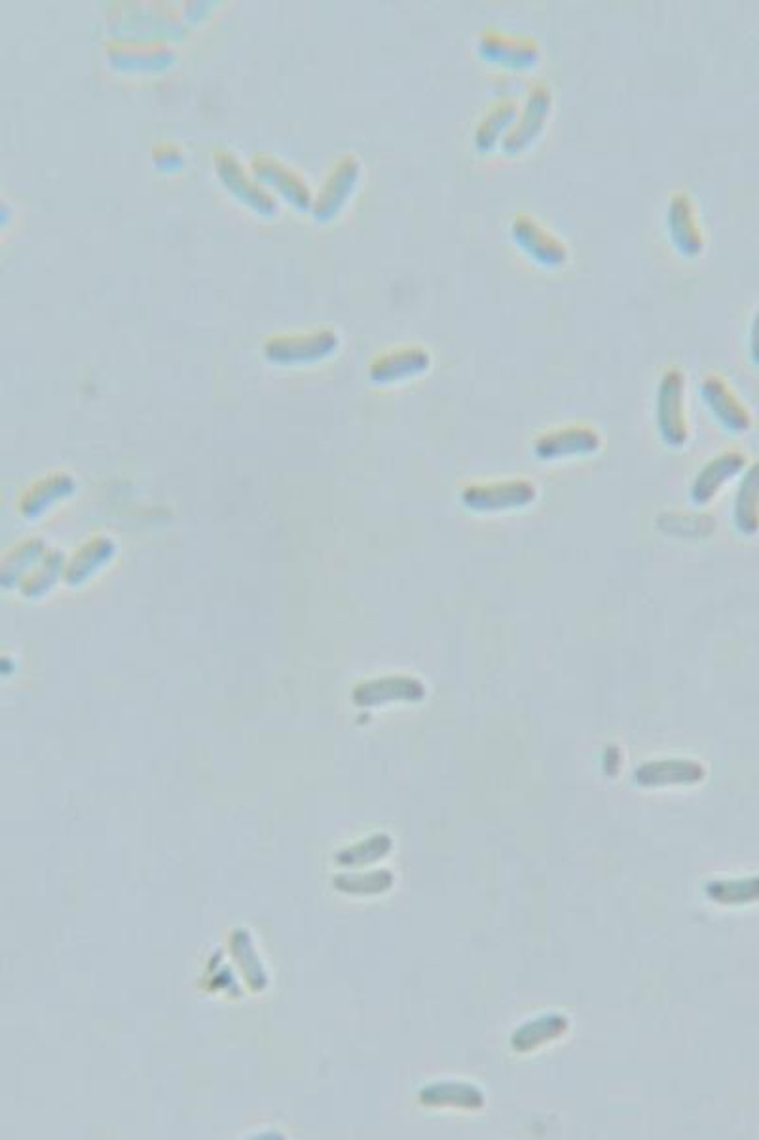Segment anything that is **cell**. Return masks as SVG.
<instances>
[{
    "label": "cell",
    "instance_id": "cell-19",
    "mask_svg": "<svg viewBox=\"0 0 759 1140\" xmlns=\"http://www.w3.org/2000/svg\"><path fill=\"white\" fill-rule=\"evenodd\" d=\"M391 846H393V840L388 835L380 832V835L362 840L359 845L343 850L338 853V863L349 867L369 865L378 859L386 858L391 852Z\"/></svg>",
    "mask_w": 759,
    "mask_h": 1140
},
{
    "label": "cell",
    "instance_id": "cell-13",
    "mask_svg": "<svg viewBox=\"0 0 759 1140\" xmlns=\"http://www.w3.org/2000/svg\"><path fill=\"white\" fill-rule=\"evenodd\" d=\"M568 1017L562 1015V1013H547V1015L532 1019L517 1029L511 1037V1045L517 1053L534 1052L541 1045L561 1037L564 1032L568 1031Z\"/></svg>",
    "mask_w": 759,
    "mask_h": 1140
},
{
    "label": "cell",
    "instance_id": "cell-4",
    "mask_svg": "<svg viewBox=\"0 0 759 1140\" xmlns=\"http://www.w3.org/2000/svg\"><path fill=\"white\" fill-rule=\"evenodd\" d=\"M538 496V488L527 480L471 485L462 493L466 508L477 514H496L507 509L527 508Z\"/></svg>",
    "mask_w": 759,
    "mask_h": 1140
},
{
    "label": "cell",
    "instance_id": "cell-14",
    "mask_svg": "<svg viewBox=\"0 0 759 1140\" xmlns=\"http://www.w3.org/2000/svg\"><path fill=\"white\" fill-rule=\"evenodd\" d=\"M519 115V107L511 99H501L494 105L492 109L486 112L475 130V147L480 152H492L496 144L503 143L507 133L513 128L514 120Z\"/></svg>",
    "mask_w": 759,
    "mask_h": 1140
},
{
    "label": "cell",
    "instance_id": "cell-7",
    "mask_svg": "<svg viewBox=\"0 0 759 1140\" xmlns=\"http://www.w3.org/2000/svg\"><path fill=\"white\" fill-rule=\"evenodd\" d=\"M603 445L600 433L595 428L568 427L543 433L534 443V453L541 461H556L566 456L593 454Z\"/></svg>",
    "mask_w": 759,
    "mask_h": 1140
},
{
    "label": "cell",
    "instance_id": "cell-11",
    "mask_svg": "<svg viewBox=\"0 0 759 1140\" xmlns=\"http://www.w3.org/2000/svg\"><path fill=\"white\" fill-rule=\"evenodd\" d=\"M425 698L422 680L409 675H391L386 679L370 680L357 690L359 706H382L390 701H420Z\"/></svg>",
    "mask_w": 759,
    "mask_h": 1140
},
{
    "label": "cell",
    "instance_id": "cell-21",
    "mask_svg": "<svg viewBox=\"0 0 759 1140\" xmlns=\"http://www.w3.org/2000/svg\"><path fill=\"white\" fill-rule=\"evenodd\" d=\"M750 356H752L753 364L759 365V309L753 316L752 330H750Z\"/></svg>",
    "mask_w": 759,
    "mask_h": 1140
},
{
    "label": "cell",
    "instance_id": "cell-15",
    "mask_svg": "<svg viewBox=\"0 0 759 1140\" xmlns=\"http://www.w3.org/2000/svg\"><path fill=\"white\" fill-rule=\"evenodd\" d=\"M733 517L737 529L745 536H756L759 533V461L748 467L739 491L735 496V508Z\"/></svg>",
    "mask_w": 759,
    "mask_h": 1140
},
{
    "label": "cell",
    "instance_id": "cell-3",
    "mask_svg": "<svg viewBox=\"0 0 759 1140\" xmlns=\"http://www.w3.org/2000/svg\"><path fill=\"white\" fill-rule=\"evenodd\" d=\"M511 236L522 254L541 267L561 268L568 262V246L532 215H517L511 223Z\"/></svg>",
    "mask_w": 759,
    "mask_h": 1140
},
{
    "label": "cell",
    "instance_id": "cell-18",
    "mask_svg": "<svg viewBox=\"0 0 759 1140\" xmlns=\"http://www.w3.org/2000/svg\"><path fill=\"white\" fill-rule=\"evenodd\" d=\"M393 874L390 871H372V873L343 874L335 880L338 892L351 895H377L388 892L393 886Z\"/></svg>",
    "mask_w": 759,
    "mask_h": 1140
},
{
    "label": "cell",
    "instance_id": "cell-8",
    "mask_svg": "<svg viewBox=\"0 0 759 1140\" xmlns=\"http://www.w3.org/2000/svg\"><path fill=\"white\" fill-rule=\"evenodd\" d=\"M701 396L711 407L712 415L724 424L727 430L735 433H745L752 428V417L740 399L735 396L731 388L727 386L724 378L716 375L708 377L701 383Z\"/></svg>",
    "mask_w": 759,
    "mask_h": 1140
},
{
    "label": "cell",
    "instance_id": "cell-5",
    "mask_svg": "<svg viewBox=\"0 0 759 1140\" xmlns=\"http://www.w3.org/2000/svg\"><path fill=\"white\" fill-rule=\"evenodd\" d=\"M479 54L486 62L513 71H528L540 63V44L530 36H514L501 31H485L479 36Z\"/></svg>",
    "mask_w": 759,
    "mask_h": 1140
},
{
    "label": "cell",
    "instance_id": "cell-16",
    "mask_svg": "<svg viewBox=\"0 0 759 1140\" xmlns=\"http://www.w3.org/2000/svg\"><path fill=\"white\" fill-rule=\"evenodd\" d=\"M706 895L719 905H750L759 901V876L714 880L706 886Z\"/></svg>",
    "mask_w": 759,
    "mask_h": 1140
},
{
    "label": "cell",
    "instance_id": "cell-2",
    "mask_svg": "<svg viewBox=\"0 0 759 1140\" xmlns=\"http://www.w3.org/2000/svg\"><path fill=\"white\" fill-rule=\"evenodd\" d=\"M551 112H553V94L545 84H538L530 89L524 109L514 120L513 128L507 133V138L503 139V143H501L503 152L509 157L527 152L541 138V133L551 118Z\"/></svg>",
    "mask_w": 759,
    "mask_h": 1140
},
{
    "label": "cell",
    "instance_id": "cell-9",
    "mask_svg": "<svg viewBox=\"0 0 759 1140\" xmlns=\"http://www.w3.org/2000/svg\"><path fill=\"white\" fill-rule=\"evenodd\" d=\"M706 770L703 764L691 759H664L638 766L635 772V784L648 789L671 787V785H695L703 782Z\"/></svg>",
    "mask_w": 759,
    "mask_h": 1140
},
{
    "label": "cell",
    "instance_id": "cell-6",
    "mask_svg": "<svg viewBox=\"0 0 759 1140\" xmlns=\"http://www.w3.org/2000/svg\"><path fill=\"white\" fill-rule=\"evenodd\" d=\"M666 230L674 248L687 259L705 251V234L698 225L697 212L690 194L676 193L666 207Z\"/></svg>",
    "mask_w": 759,
    "mask_h": 1140
},
{
    "label": "cell",
    "instance_id": "cell-20",
    "mask_svg": "<svg viewBox=\"0 0 759 1140\" xmlns=\"http://www.w3.org/2000/svg\"><path fill=\"white\" fill-rule=\"evenodd\" d=\"M427 365H430L427 352L420 351V348H411V351L401 352L398 356L386 359L380 365L377 375L382 380H395V378L418 375V373L424 372Z\"/></svg>",
    "mask_w": 759,
    "mask_h": 1140
},
{
    "label": "cell",
    "instance_id": "cell-12",
    "mask_svg": "<svg viewBox=\"0 0 759 1140\" xmlns=\"http://www.w3.org/2000/svg\"><path fill=\"white\" fill-rule=\"evenodd\" d=\"M420 1103L435 1108L479 1110L485 1106V1093L466 1082H437L420 1091Z\"/></svg>",
    "mask_w": 759,
    "mask_h": 1140
},
{
    "label": "cell",
    "instance_id": "cell-17",
    "mask_svg": "<svg viewBox=\"0 0 759 1140\" xmlns=\"http://www.w3.org/2000/svg\"><path fill=\"white\" fill-rule=\"evenodd\" d=\"M232 948L234 955L238 958V962L241 964L247 982L251 985V989L254 992L267 989V974H264V968L260 964L259 956L254 953L253 942H251L249 934L243 932V929H238L232 937Z\"/></svg>",
    "mask_w": 759,
    "mask_h": 1140
},
{
    "label": "cell",
    "instance_id": "cell-1",
    "mask_svg": "<svg viewBox=\"0 0 759 1140\" xmlns=\"http://www.w3.org/2000/svg\"><path fill=\"white\" fill-rule=\"evenodd\" d=\"M657 430L664 443L674 449L685 445L690 428L685 420V378L677 367L664 372L657 388Z\"/></svg>",
    "mask_w": 759,
    "mask_h": 1140
},
{
    "label": "cell",
    "instance_id": "cell-10",
    "mask_svg": "<svg viewBox=\"0 0 759 1140\" xmlns=\"http://www.w3.org/2000/svg\"><path fill=\"white\" fill-rule=\"evenodd\" d=\"M745 464V454L737 453V451H727V453L712 459L708 464H705V467L698 470L695 482L691 485L693 502L698 506H705L708 502L714 501V496L718 495L725 483L742 472Z\"/></svg>",
    "mask_w": 759,
    "mask_h": 1140
}]
</instances>
